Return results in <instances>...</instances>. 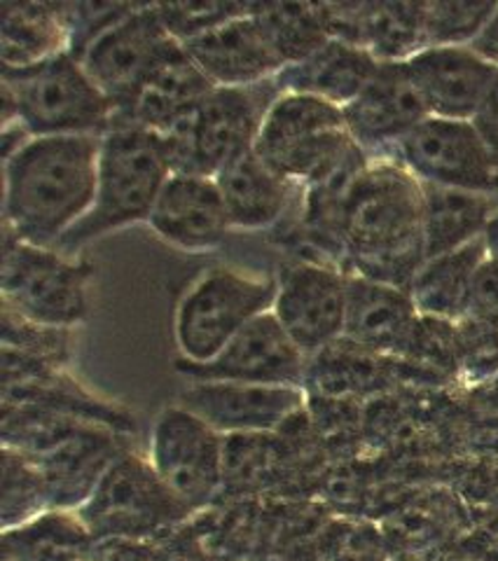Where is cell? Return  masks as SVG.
<instances>
[{
  "label": "cell",
  "instance_id": "cell-1",
  "mask_svg": "<svg viewBox=\"0 0 498 561\" xmlns=\"http://www.w3.org/2000/svg\"><path fill=\"white\" fill-rule=\"evenodd\" d=\"M342 270L410 290L423 267L421 183L394 157L370 160L342 208Z\"/></svg>",
  "mask_w": 498,
  "mask_h": 561
},
{
  "label": "cell",
  "instance_id": "cell-2",
  "mask_svg": "<svg viewBox=\"0 0 498 561\" xmlns=\"http://www.w3.org/2000/svg\"><path fill=\"white\" fill-rule=\"evenodd\" d=\"M103 136L29 138L3 162V227L29 243H57L92 210Z\"/></svg>",
  "mask_w": 498,
  "mask_h": 561
},
{
  "label": "cell",
  "instance_id": "cell-3",
  "mask_svg": "<svg viewBox=\"0 0 498 561\" xmlns=\"http://www.w3.org/2000/svg\"><path fill=\"white\" fill-rule=\"evenodd\" d=\"M169 179L171 164L165 136L138 127H113L105 131L92 210L57 243V251L76 255L89 241L136 222H148Z\"/></svg>",
  "mask_w": 498,
  "mask_h": 561
},
{
  "label": "cell",
  "instance_id": "cell-4",
  "mask_svg": "<svg viewBox=\"0 0 498 561\" xmlns=\"http://www.w3.org/2000/svg\"><path fill=\"white\" fill-rule=\"evenodd\" d=\"M3 129L20 125L33 136H103L113 127V103L70 51L31 68H3Z\"/></svg>",
  "mask_w": 498,
  "mask_h": 561
},
{
  "label": "cell",
  "instance_id": "cell-5",
  "mask_svg": "<svg viewBox=\"0 0 498 561\" xmlns=\"http://www.w3.org/2000/svg\"><path fill=\"white\" fill-rule=\"evenodd\" d=\"M279 96L276 78L251 87H216L188 122L165 136L171 173L216 179L225 167L253 152Z\"/></svg>",
  "mask_w": 498,
  "mask_h": 561
},
{
  "label": "cell",
  "instance_id": "cell-6",
  "mask_svg": "<svg viewBox=\"0 0 498 561\" xmlns=\"http://www.w3.org/2000/svg\"><path fill=\"white\" fill-rule=\"evenodd\" d=\"M276 276L211 267L192 280L176 307L173 337L188 363H208L258 316L272 311Z\"/></svg>",
  "mask_w": 498,
  "mask_h": 561
},
{
  "label": "cell",
  "instance_id": "cell-7",
  "mask_svg": "<svg viewBox=\"0 0 498 561\" xmlns=\"http://www.w3.org/2000/svg\"><path fill=\"white\" fill-rule=\"evenodd\" d=\"M78 515L97 540L155 542L181 529L194 513L157 476L148 456L124 449Z\"/></svg>",
  "mask_w": 498,
  "mask_h": 561
},
{
  "label": "cell",
  "instance_id": "cell-8",
  "mask_svg": "<svg viewBox=\"0 0 498 561\" xmlns=\"http://www.w3.org/2000/svg\"><path fill=\"white\" fill-rule=\"evenodd\" d=\"M359 146L344 127L342 108L288 92L272 103L256 140L260 160L299 187L326 179Z\"/></svg>",
  "mask_w": 498,
  "mask_h": 561
},
{
  "label": "cell",
  "instance_id": "cell-9",
  "mask_svg": "<svg viewBox=\"0 0 498 561\" xmlns=\"http://www.w3.org/2000/svg\"><path fill=\"white\" fill-rule=\"evenodd\" d=\"M92 265L57 249L29 243L3 227V307L47 328L70 330L89 313Z\"/></svg>",
  "mask_w": 498,
  "mask_h": 561
},
{
  "label": "cell",
  "instance_id": "cell-10",
  "mask_svg": "<svg viewBox=\"0 0 498 561\" xmlns=\"http://www.w3.org/2000/svg\"><path fill=\"white\" fill-rule=\"evenodd\" d=\"M148 459L173 494L197 513L223 484L225 435L176 402L155 419Z\"/></svg>",
  "mask_w": 498,
  "mask_h": 561
},
{
  "label": "cell",
  "instance_id": "cell-11",
  "mask_svg": "<svg viewBox=\"0 0 498 561\" xmlns=\"http://www.w3.org/2000/svg\"><path fill=\"white\" fill-rule=\"evenodd\" d=\"M181 47L159 22L155 5H138L129 16L99 35L80 61L117 113Z\"/></svg>",
  "mask_w": 498,
  "mask_h": 561
},
{
  "label": "cell",
  "instance_id": "cell-12",
  "mask_svg": "<svg viewBox=\"0 0 498 561\" xmlns=\"http://www.w3.org/2000/svg\"><path fill=\"white\" fill-rule=\"evenodd\" d=\"M272 313L309 358L324 354L344 332L347 272L330 262H288L276 274Z\"/></svg>",
  "mask_w": 498,
  "mask_h": 561
},
{
  "label": "cell",
  "instance_id": "cell-13",
  "mask_svg": "<svg viewBox=\"0 0 498 561\" xmlns=\"http://www.w3.org/2000/svg\"><path fill=\"white\" fill-rule=\"evenodd\" d=\"M394 160L419 183L498 195V167L473 122L423 119L400 140Z\"/></svg>",
  "mask_w": 498,
  "mask_h": 561
},
{
  "label": "cell",
  "instance_id": "cell-14",
  "mask_svg": "<svg viewBox=\"0 0 498 561\" xmlns=\"http://www.w3.org/2000/svg\"><path fill=\"white\" fill-rule=\"evenodd\" d=\"M309 356L272 311L258 316L208 363L178 358L173 367L190 381H237L262 386H305Z\"/></svg>",
  "mask_w": 498,
  "mask_h": 561
},
{
  "label": "cell",
  "instance_id": "cell-15",
  "mask_svg": "<svg viewBox=\"0 0 498 561\" xmlns=\"http://www.w3.org/2000/svg\"><path fill=\"white\" fill-rule=\"evenodd\" d=\"M305 398V386L192 381L176 402L227 437L279 431L302 412Z\"/></svg>",
  "mask_w": 498,
  "mask_h": 561
},
{
  "label": "cell",
  "instance_id": "cell-16",
  "mask_svg": "<svg viewBox=\"0 0 498 561\" xmlns=\"http://www.w3.org/2000/svg\"><path fill=\"white\" fill-rule=\"evenodd\" d=\"M342 115L351 140L370 160L394 157L400 140L431 117L405 64H380L375 78L344 105Z\"/></svg>",
  "mask_w": 498,
  "mask_h": 561
},
{
  "label": "cell",
  "instance_id": "cell-17",
  "mask_svg": "<svg viewBox=\"0 0 498 561\" xmlns=\"http://www.w3.org/2000/svg\"><path fill=\"white\" fill-rule=\"evenodd\" d=\"M185 55L216 87H251L274 80L286 61L253 10L183 45Z\"/></svg>",
  "mask_w": 498,
  "mask_h": 561
},
{
  "label": "cell",
  "instance_id": "cell-18",
  "mask_svg": "<svg viewBox=\"0 0 498 561\" xmlns=\"http://www.w3.org/2000/svg\"><path fill=\"white\" fill-rule=\"evenodd\" d=\"M150 230L178 251H213L233 230L216 179L171 173L150 210Z\"/></svg>",
  "mask_w": 498,
  "mask_h": 561
},
{
  "label": "cell",
  "instance_id": "cell-19",
  "mask_svg": "<svg viewBox=\"0 0 498 561\" xmlns=\"http://www.w3.org/2000/svg\"><path fill=\"white\" fill-rule=\"evenodd\" d=\"M431 117L471 122L498 68L471 47H426L405 61Z\"/></svg>",
  "mask_w": 498,
  "mask_h": 561
},
{
  "label": "cell",
  "instance_id": "cell-20",
  "mask_svg": "<svg viewBox=\"0 0 498 561\" xmlns=\"http://www.w3.org/2000/svg\"><path fill=\"white\" fill-rule=\"evenodd\" d=\"M328 33L359 45L380 64H405L426 49V3L326 5Z\"/></svg>",
  "mask_w": 498,
  "mask_h": 561
},
{
  "label": "cell",
  "instance_id": "cell-21",
  "mask_svg": "<svg viewBox=\"0 0 498 561\" xmlns=\"http://www.w3.org/2000/svg\"><path fill=\"white\" fill-rule=\"evenodd\" d=\"M419 321L410 290L347 274L342 340L372 356L398 358Z\"/></svg>",
  "mask_w": 498,
  "mask_h": 561
},
{
  "label": "cell",
  "instance_id": "cell-22",
  "mask_svg": "<svg viewBox=\"0 0 498 561\" xmlns=\"http://www.w3.org/2000/svg\"><path fill=\"white\" fill-rule=\"evenodd\" d=\"M213 90L216 84L192 64L181 47L115 113L113 127H138L167 136L188 122Z\"/></svg>",
  "mask_w": 498,
  "mask_h": 561
},
{
  "label": "cell",
  "instance_id": "cell-23",
  "mask_svg": "<svg viewBox=\"0 0 498 561\" xmlns=\"http://www.w3.org/2000/svg\"><path fill=\"white\" fill-rule=\"evenodd\" d=\"M380 61L359 45L330 38L314 55L276 76L281 92L305 94L344 108L375 78Z\"/></svg>",
  "mask_w": 498,
  "mask_h": 561
},
{
  "label": "cell",
  "instance_id": "cell-24",
  "mask_svg": "<svg viewBox=\"0 0 498 561\" xmlns=\"http://www.w3.org/2000/svg\"><path fill=\"white\" fill-rule=\"evenodd\" d=\"M216 183L233 230L246 232L264 230L279 222L299 187L262 162L256 150L225 167L216 175Z\"/></svg>",
  "mask_w": 498,
  "mask_h": 561
},
{
  "label": "cell",
  "instance_id": "cell-25",
  "mask_svg": "<svg viewBox=\"0 0 498 561\" xmlns=\"http://www.w3.org/2000/svg\"><path fill=\"white\" fill-rule=\"evenodd\" d=\"M423 192V251L426 260L483 239L498 208L496 192H473L442 185H426Z\"/></svg>",
  "mask_w": 498,
  "mask_h": 561
},
{
  "label": "cell",
  "instance_id": "cell-26",
  "mask_svg": "<svg viewBox=\"0 0 498 561\" xmlns=\"http://www.w3.org/2000/svg\"><path fill=\"white\" fill-rule=\"evenodd\" d=\"M70 51L66 3L0 5V57L3 68H31Z\"/></svg>",
  "mask_w": 498,
  "mask_h": 561
},
{
  "label": "cell",
  "instance_id": "cell-27",
  "mask_svg": "<svg viewBox=\"0 0 498 561\" xmlns=\"http://www.w3.org/2000/svg\"><path fill=\"white\" fill-rule=\"evenodd\" d=\"M485 260L487 251L483 239L448 255L426 260L410 286L419 316H431V319L452 323L466 319L473 280Z\"/></svg>",
  "mask_w": 498,
  "mask_h": 561
},
{
  "label": "cell",
  "instance_id": "cell-28",
  "mask_svg": "<svg viewBox=\"0 0 498 561\" xmlns=\"http://www.w3.org/2000/svg\"><path fill=\"white\" fill-rule=\"evenodd\" d=\"M97 538L78 511H52L3 531L0 552L14 561H92Z\"/></svg>",
  "mask_w": 498,
  "mask_h": 561
},
{
  "label": "cell",
  "instance_id": "cell-29",
  "mask_svg": "<svg viewBox=\"0 0 498 561\" xmlns=\"http://www.w3.org/2000/svg\"><path fill=\"white\" fill-rule=\"evenodd\" d=\"M256 14L286 66L307 59L330 41L326 5L256 3Z\"/></svg>",
  "mask_w": 498,
  "mask_h": 561
},
{
  "label": "cell",
  "instance_id": "cell-30",
  "mask_svg": "<svg viewBox=\"0 0 498 561\" xmlns=\"http://www.w3.org/2000/svg\"><path fill=\"white\" fill-rule=\"evenodd\" d=\"M47 511H52V494L45 472L22 449L3 445V501H0L3 531L16 529Z\"/></svg>",
  "mask_w": 498,
  "mask_h": 561
},
{
  "label": "cell",
  "instance_id": "cell-31",
  "mask_svg": "<svg viewBox=\"0 0 498 561\" xmlns=\"http://www.w3.org/2000/svg\"><path fill=\"white\" fill-rule=\"evenodd\" d=\"M498 3L433 0L426 3V47H471Z\"/></svg>",
  "mask_w": 498,
  "mask_h": 561
},
{
  "label": "cell",
  "instance_id": "cell-32",
  "mask_svg": "<svg viewBox=\"0 0 498 561\" xmlns=\"http://www.w3.org/2000/svg\"><path fill=\"white\" fill-rule=\"evenodd\" d=\"M407 365L417 367L423 375L435 377H459V330L456 323L419 316L412 330V337L407 340L403 354L398 356Z\"/></svg>",
  "mask_w": 498,
  "mask_h": 561
},
{
  "label": "cell",
  "instance_id": "cell-33",
  "mask_svg": "<svg viewBox=\"0 0 498 561\" xmlns=\"http://www.w3.org/2000/svg\"><path fill=\"white\" fill-rule=\"evenodd\" d=\"M159 22L176 43H190L253 10V3H169L155 5Z\"/></svg>",
  "mask_w": 498,
  "mask_h": 561
},
{
  "label": "cell",
  "instance_id": "cell-34",
  "mask_svg": "<svg viewBox=\"0 0 498 561\" xmlns=\"http://www.w3.org/2000/svg\"><path fill=\"white\" fill-rule=\"evenodd\" d=\"M459 330V379L471 386H487L498 377V330L473 319H461Z\"/></svg>",
  "mask_w": 498,
  "mask_h": 561
},
{
  "label": "cell",
  "instance_id": "cell-35",
  "mask_svg": "<svg viewBox=\"0 0 498 561\" xmlns=\"http://www.w3.org/2000/svg\"><path fill=\"white\" fill-rule=\"evenodd\" d=\"M3 348L20 351L24 356L59 367L68 356V330L38 325L3 307Z\"/></svg>",
  "mask_w": 498,
  "mask_h": 561
},
{
  "label": "cell",
  "instance_id": "cell-36",
  "mask_svg": "<svg viewBox=\"0 0 498 561\" xmlns=\"http://www.w3.org/2000/svg\"><path fill=\"white\" fill-rule=\"evenodd\" d=\"M138 5L129 3H66L70 26V55L80 59L99 35L113 28Z\"/></svg>",
  "mask_w": 498,
  "mask_h": 561
},
{
  "label": "cell",
  "instance_id": "cell-37",
  "mask_svg": "<svg viewBox=\"0 0 498 561\" xmlns=\"http://www.w3.org/2000/svg\"><path fill=\"white\" fill-rule=\"evenodd\" d=\"M466 319L498 330V262L489 257L475 274Z\"/></svg>",
  "mask_w": 498,
  "mask_h": 561
},
{
  "label": "cell",
  "instance_id": "cell-38",
  "mask_svg": "<svg viewBox=\"0 0 498 561\" xmlns=\"http://www.w3.org/2000/svg\"><path fill=\"white\" fill-rule=\"evenodd\" d=\"M185 526H181V529H176L165 538L150 542L152 561H208V554L202 548V542L194 538Z\"/></svg>",
  "mask_w": 498,
  "mask_h": 561
},
{
  "label": "cell",
  "instance_id": "cell-39",
  "mask_svg": "<svg viewBox=\"0 0 498 561\" xmlns=\"http://www.w3.org/2000/svg\"><path fill=\"white\" fill-rule=\"evenodd\" d=\"M471 122L479 138L485 140V146L498 167V73L494 76L489 90Z\"/></svg>",
  "mask_w": 498,
  "mask_h": 561
},
{
  "label": "cell",
  "instance_id": "cell-40",
  "mask_svg": "<svg viewBox=\"0 0 498 561\" xmlns=\"http://www.w3.org/2000/svg\"><path fill=\"white\" fill-rule=\"evenodd\" d=\"M92 561H152V546L136 540H99Z\"/></svg>",
  "mask_w": 498,
  "mask_h": 561
},
{
  "label": "cell",
  "instance_id": "cell-41",
  "mask_svg": "<svg viewBox=\"0 0 498 561\" xmlns=\"http://www.w3.org/2000/svg\"><path fill=\"white\" fill-rule=\"evenodd\" d=\"M471 49L475 51V55L483 57L487 64L498 68V5L491 14V20L483 28V33H479L475 43L471 45Z\"/></svg>",
  "mask_w": 498,
  "mask_h": 561
},
{
  "label": "cell",
  "instance_id": "cell-42",
  "mask_svg": "<svg viewBox=\"0 0 498 561\" xmlns=\"http://www.w3.org/2000/svg\"><path fill=\"white\" fill-rule=\"evenodd\" d=\"M483 241H485L487 257L494 260V262H498V208H496V214L491 216V220H489V225H487V230H485V234H483Z\"/></svg>",
  "mask_w": 498,
  "mask_h": 561
},
{
  "label": "cell",
  "instance_id": "cell-43",
  "mask_svg": "<svg viewBox=\"0 0 498 561\" xmlns=\"http://www.w3.org/2000/svg\"><path fill=\"white\" fill-rule=\"evenodd\" d=\"M483 389H487V393H489V402H491V405L498 410V377H496L494 381H489L487 386H483Z\"/></svg>",
  "mask_w": 498,
  "mask_h": 561
},
{
  "label": "cell",
  "instance_id": "cell-44",
  "mask_svg": "<svg viewBox=\"0 0 498 561\" xmlns=\"http://www.w3.org/2000/svg\"><path fill=\"white\" fill-rule=\"evenodd\" d=\"M0 561H14L10 554H5V552H0Z\"/></svg>",
  "mask_w": 498,
  "mask_h": 561
}]
</instances>
